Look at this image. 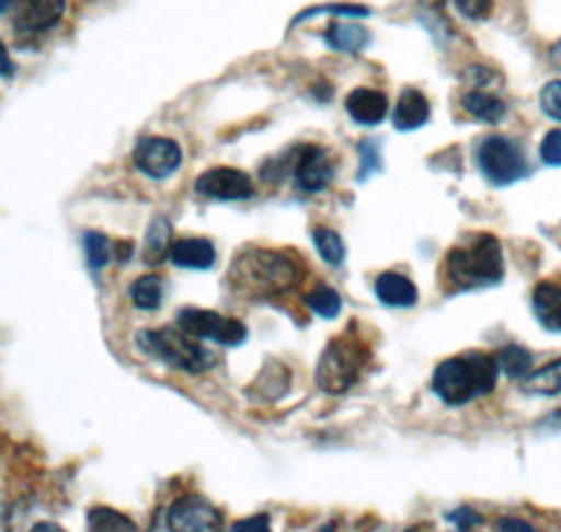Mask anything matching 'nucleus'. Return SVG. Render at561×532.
<instances>
[{
    "instance_id": "1",
    "label": "nucleus",
    "mask_w": 561,
    "mask_h": 532,
    "mask_svg": "<svg viewBox=\"0 0 561 532\" xmlns=\"http://www.w3.org/2000/svg\"><path fill=\"white\" fill-rule=\"evenodd\" d=\"M304 266L280 250L248 247L230 264V286L250 300H270L293 292Z\"/></svg>"
},
{
    "instance_id": "2",
    "label": "nucleus",
    "mask_w": 561,
    "mask_h": 532,
    "mask_svg": "<svg viewBox=\"0 0 561 532\" xmlns=\"http://www.w3.org/2000/svg\"><path fill=\"white\" fill-rule=\"evenodd\" d=\"M497 359L485 354L455 356L440 361L433 373V393L444 404L463 406L474 398H483L497 384Z\"/></svg>"
},
{
    "instance_id": "3",
    "label": "nucleus",
    "mask_w": 561,
    "mask_h": 532,
    "mask_svg": "<svg viewBox=\"0 0 561 532\" xmlns=\"http://www.w3.org/2000/svg\"><path fill=\"white\" fill-rule=\"evenodd\" d=\"M503 273V247L494 235H480L472 247L449 250L447 261H444V280L449 289H458V292H472V289L500 284Z\"/></svg>"
},
{
    "instance_id": "4",
    "label": "nucleus",
    "mask_w": 561,
    "mask_h": 532,
    "mask_svg": "<svg viewBox=\"0 0 561 532\" xmlns=\"http://www.w3.org/2000/svg\"><path fill=\"white\" fill-rule=\"evenodd\" d=\"M138 348L152 359L163 361L169 368L185 370V373H205L214 368V354L197 343V336L180 328L140 331Z\"/></svg>"
},
{
    "instance_id": "5",
    "label": "nucleus",
    "mask_w": 561,
    "mask_h": 532,
    "mask_svg": "<svg viewBox=\"0 0 561 532\" xmlns=\"http://www.w3.org/2000/svg\"><path fill=\"white\" fill-rule=\"evenodd\" d=\"M368 350L354 336H334L320 354L314 381L323 393L340 395L363 379Z\"/></svg>"
},
{
    "instance_id": "6",
    "label": "nucleus",
    "mask_w": 561,
    "mask_h": 532,
    "mask_svg": "<svg viewBox=\"0 0 561 532\" xmlns=\"http://www.w3.org/2000/svg\"><path fill=\"white\" fill-rule=\"evenodd\" d=\"M478 165L491 185L519 183V180L530 174L525 149L514 138H503V135H491V138L480 143Z\"/></svg>"
},
{
    "instance_id": "7",
    "label": "nucleus",
    "mask_w": 561,
    "mask_h": 532,
    "mask_svg": "<svg viewBox=\"0 0 561 532\" xmlns=\"http://www.w3.org/2000/svg\"><path fill=\"white\" fill-rule=\"evenodd\" d=\"M178 328L185 334L197 336V339H214L219 345H242L248 339V328L239 320L222 317L217 311L203 309H183L178 314Z\"/></svg>"
},
{
    "instance_id": "8",
    "label": "nucleus",
    "mask_w": 561,
    "mask_h": 532,
    "mask_svg": "<svg viewBox=\"0 0 561 532\" xmlns=\"http://www.w3.org/2000/svg\"><path fill=\"white\" fill-rule=\"evenodd\" d=\"M65 14V0H12L9 20L18 34H43L54 28Z\"/></svg>"
},
{
    "instance_id": "9",
    "label": "nucleus",
    "mask_w": 561,
    "mask_h": 532,
    "mask_svg": "<svg viewBox=\"0 0 561 532\" xmlns=\"http://www.w3.org/2000/svg\"><path fill=\"white\" fill-rule=\"evenodd\" d=\"M169 527L174 532H214V530H222V516L208 499L203 496L192 494V496H183V499L174 501L169 507Z\"/></svg>"
},
{
    "instance_id": "10",
    "label": "nucleus",
    "mask_w": 561,
    "mask_h": 532,
    "mask_svg": "<svg viewBox=\"0 0 561 532\" xmlns=\"http://www.w3.org/2000/svg\"><path fill=\"white\" fill-rule=\"evenodd\" d=\"M133 160L138 172H144L152 180H163L178 172L183 152H180V147L172 138H144L135 147Z\"/></svg>"
},
{
    "instance_id": "11",
    "label": "nucleus",
    "mask_w": 561,
    "mask_h": 532,
    "mask_svg": "<svg viewBox=\"0 0 561 532\" xmlns=\"http://www.w3.org/2000/svg\"><path fill=\"white\" fill-rule=\"evenodd\" d=\"M194 188L199 197L219 199V203H239V199L253 197V183L239 169H210V172L199 174Z\"/></svg>"
},
{
    "instance_id": "12",
    "label": "nucleus",
    "mask_w": 561,
    "mask_h": 532,
    "mask_svg": "<svg viewBox=\"0 0 561 532\" xmlns=\"http://www.w3.org/2000/svg\"><path fill=\"white\" fill-rule=\"evenodd\" d=\"M334 180V163L329 152L320 147H304L298 152V163H295V185L307 194H320L332 185Z\"/></svg>"
},
{
    "instance_id": "13",
    "label": "nucleus",
    "mask_w": 561,
    "mask_h": 532,
    "mask_svg": "<svg viewBox=\"0 0 561 532\" xmlns=\"http://www.w3.org/2000/svg\"><path fill=\"white\" fill-rule=\"evenodd\" d=\"M345 109L363 127H377L388 115V95L379 93V90L359 88L345 99Z\"/></svg>"
},
{
    "instance_id": "14",
    "label": "nucleus",
    "mask_w": 561,
    "mask_h": 532,
    "mask_svg": "<svg viewBox=\"0 0 561 532\" xmlns=\"http://www.w3.org/2000/svg\"><path fill=\"white\" fill-rule=\"evenodd\" d=\"M430 120V102L427 95L419 90H404L399 104L393 109V127L399 132H413V129L424 127Z\"/></svg>"
},
{
    "instance_id": "15",
    "label": "nucleus",
    "mask_w": 561,
    "mask_h": 532,
    "mask_svg": "<svg viewBox=\"0 0 561 532\" xmlns=\"http://www.w3.org/2000/svg\"><path fill=\"white\" fill-rule=\"evenodd\" d=\"M169 258L183 269H208L217 261V250L208 239H180L169 250Z\"/></svg>"
},
{
    "instance_id": "16",
    "label": "nucleus",
    "mask_w": 561,
    "mask_h": 532,
    "mask_svg": "<svg viewBox=\"0 0 561 532\" xmlns=\"http://www.w3.org/2000/svg\"><path fill=\"white\" fill-rule=\"evenodd\" d=\"M377 298L379 303L393 305V309H408V305H415V300H419V289H415V284L408 275L385 273L377 278Z\"/></svg>"
},
{
    "instance_id": "17",
    "label": "nucleus",
    "mask_w": 561,
    "mask_h": 532,
    "mask_svg": "<svg viewBox=\"0 0 561 532\" xmlns=\"http://www.w3.org/2000/svg\"><path fill=\"white\" fill-rule=\"evenodd\" d=\"M534 314L548 331H561V284L536 286Z\"/></svg>"
},
{
    "instance_id": "18",
    "label": "nucleus",
    "mask_w": 561,
    "mask_h": 532,
    "mask_svg": "<svg viewBox=\"0 0 561 532\" xmlns=\"http://www.w3.org/2000/svg\"><path fill=\"white\" fill-rule=\"evenodd\" d=\"M463 109L469 115H474L478 120H485V124H500L505 118V102L497 99V95L485 93V90L474 88L463 95Z\"/></svg>"
},
{
    "instance_id": "19",
    "label": "nucleus",
    "mask_w": 561,
    "mask_h": 532,
    "mask_svg": "<svg viewBox=\"0 0 561 532\" xmlns=\"http://www.w3.org/2000/svg\"><path fill=\"white\" fill-rule=\"evenodd\" d=\"M368 39H370L368 28L359 26V23H348V20L334 23V26L325 32V43L332 45L334 51H345V54L363 51L365 45H368Z\"/></svg>"
},
{
    "instance_id": "20",
    "label": "nucleus",
    "mask_w": 561,
    "mask_h": 532,
    "mask_svg": "<svg viewBox=\"0 0 561 532\" xmlns=\"http://www.w3.org/2000/svg\"><path fill=\"white\" fill-rule=\"evenodd\" d=\"M523 390L530 395H559L561 393V359L550 361L542 370L523 379Z\"/></svg>"
},
{
    "instance_id": "21",
    "label": "nucleus",
    "mask_w": 561,
    "mask_h": 532,
    "mask_svg": "<svg viewBox=\"0 0 561 532\" xmlns=\"http://www.w3.org/2000/svg\"><path fill=\"white\" fill-rule=\"evenodd\" d=\"M169 239H172V228H169L167 219H160L158 216L147 233V244H144V261H147L149 266L160 264V261L167 258L169 250H172Z\"/></svg>"
},
{
    "instance_id": "22",
    "label": "nucleus",
    "mask_w": 561,
    "mask_h": 532,
    "mask_svg": "<svg viewBox=\"0 0 561 532\" xmlns=\"http://www.w3.org/2000/svg\"><path fill=\"white\" fill-rule=\"evenodd\" d=\"M129 300H133L138 309L154 311L163 300V280L158 275H140L133 286H129Z\"/></svg>"
},
{
    "instance_id": "23",
    "label": "nucleus",
    "mask_w": 561,
    "mask_h": 532,
    "mask_svg": "<svg viewBox=\"0 0 561 532\" xmlns=\"http://www.w3.org/2000/svg\"><path fill=\"white\" fill-rule=\"evenodd\" d=\"M497 368L508 379H525L530 373V368H534V356H530V350L519 348V345H508V348L500 350Z\"/></svg>"
},
{
    "instance_id": "24",
    "label": "nucleus",
    "mask_w": 561,
    "mask_h": 532,
    "mask_svg": "<svg viewBox=\"0 0 561 532\" xmlns=\"http://www.w3.org/2000/svg\"><path fill=\"white\" fill-rule=\"evenodd\" d=\"M312 239H314V247H318L320 258H323L325 264H332V266L343 264V258H345V244H343V239H340L337 230H332V228H318V230H314V233H312Z\"/></svg>"
},
{
    "instance_id": "25",
    "label": "nucleus",
    "mask_w": 561,
    "mask_h": 532,
    "mask_svg": "<svg viewBox=\"0 0 561 532\" xmlns=\"http://www.w3.org/2000/svg\"><path fill=\"white\" fill-rule=\"evenodd\" d=\"M88 527L99 532H135V524L127 519V516L115 513L110 507H96L88 513Z\"/></svg>"
},
{
    "instance_id": "26",
    "label": "nucleus",
    "mask_w": 561,
    "mask_h": 532,
    "mask_svg": "<svg viewBox=\"0 0 561 532\" xmlns=\"http://www.w3.org/2000/svg\"><path fill=\"white\" fill-rule=\"evenodd\" d=\"M307 305L318 314V317L332 320L337 317L340 309H343V300H340V294L334 292L332 286H318L314 292L307 294Z\"/></svg>"
},
{
    "instance_id": "27",
    "label": "nucleus",
    "mask_w": 561,
    "mask_h": 532,
    "mask_svg": "<svg viewBox=\"0 0 561 532\" xmlns=\"http://www.w3.org/2000/svg\"><path fill=\"white\" fill-rule=\"evenodd\" d=\"M84 253H88V264L93 273L104 269L113 261V241L104 233H88L84 235Z\"/></svg>"
},
{
    "instance_id": "28",
    "label": "nucleus",
    "mask_w": 561,
    "mask_h": 532,
    "mask_svg": "<svg viewBox=\"0 0 561 532\" xmlns=\"http://www.w3.org/2000/svg\"><path fill=\"white\" fill-rule=\"evenodd\" d=\"M382 172V152H379V140H363L359 143V174L357 180H368L370 174Z\"/></svg>"
},
{
    "instance_id": "29",
    "label": "nucleus",
    "mask_w": 561,
    "mask_h": 532,
    "mask_svg": "<svg viewBox=\"0 0 561 532\" xmlns=\"http://www.w3.org/2000/svg\"><path fill=\"white\" fill-rule=\"evenodd\" d=\"M539 102H542V109L548 118L561 120V82H548L542 88V95H539Z\"/></svg>"
},
{
    "instance_id": "30",
    "label": "nucleus",
    "mask_w": 561,
    "mask_h": 532,
    "mask_svg": "<svg viewBox=\"0 0 561 532\" xmlns=\"http://www.w3.org/2000/svg\"><path fill=\"white\" fill-rule=\"evenodd\" d=\"M539 154H542V160L548 165H561V129H553V132L545 135Z\"/></svg>"
},
{
    "instance_id": "31",
    "label": "nucleus",
    "mask_w": 561,
    "mask_h": 532,
    "mask_svg": "<svg viewBox=\"0 0 561 532\" xmlns=\"http://www.w3.org/2000/svg\"><path fill=\"white\" fill-rule=\"evenodd\" d=\"M455 7L463 18L469 20H483L489 18L491 7H494V0H455Z\"/></svg>"
},
{
    "instance_id": "32",
    "label": "nucleus",
    "mask_w": 561,
    "mask_h": 532,
    "mask_svg": "<svg viewBox=\"0 0 561 532\" xmlns=\"http://www.w3.org/2000/svg\"><path fill=\"white\" fill-rule=\"evenodd\" d=\"M449 521H453V524H458L460 530H469V527L480 524V516L474 513L472 507H458L455 513H449Z\"/></svg>"
},
{
    "instance_id": "33",
    "label": "nucleus",
    "mask_w": 561,
    "mask_h": 532,
    "mask_svg": "<svg viewBox=\"0 0 561 532\" xmlns=\"http://www.w3.org/2000/svg\"><path fill=\"white\" fill-rule=\"evenodd\" d=\"M233 530H237V532H244V530H259V532H267V530H270V519H267V516H255V519H248V521H237V524H233Z\"/></svg>"
},
{
    "instance_id": "34",
    "label": "nucleus",
    "mask_w": 561,
    "mask_h": 532,
    "mask_svg": "<svg viewBox=\"0 0 561 532\" xmlns=\"http://www.w3.org/2000/svg\"><path fill=\"white\" fill-rule=\"evenodd\" d=\"M0 77H14V62L12 57H9L7 45H3V39H0Z\"/></svg>"
},
{
    "instance_id": "35",
    "label": "nucleus",
    "mask_w": 561,
    "mask_h": 532,
    "mask_svg": "<svg viewBox=\"0 0 561 532\" xmlns=\"http://www.w3.org/2000/svg\"><path fill=\"white\" fill-rule=\"evenodd\" d=\"M497 530H534V527L528 524V521H519V519H503L497 521Z\"/></svg>"
},
{
    "instance_id": "36",
    "label": "nucleus",
    "mask_w": 561,
    "mask_h": 532,
    "mask_svg": "<svg viewBox=\"0 0 561 532\" xmlns=\"http://www.w3.org/2000/svg\"><path fill=\"white\" fill-rule=\"evenodd\" d=\"M550 62L561 70V39L553 45V48H550Z\"/></svg>"
},
{
    "instance_id": "37",
    "label": "nucleus",
    "mask_w": 561,
    "mask_h": 532,
    "mask_svg": "<svg viewBox=\"0 0 561 532\" xmlns=\"http://www.w3.org/2000/svg\"><path fill=\"white\" fill-rule=\"evenodd\" d=\"M539 426H553V429H561V413L550 415V418H545Z\"/></svg>"
},
{
    "instance_id": "38",
    "label": "nucleus",
    "mask_w": 561,
    "mask_h": 532,
    "mask_svg": "<svg viewBox=\"0 0 561 532\" xmlns=\"http://www.w3.org/2000/svg\"><path fill=\"white\" fill-rule=\"evenodd\" d=\"M34 530H59V527L57 524H37Z\"/></svg>"
},
{
    "instance_id": "39",
    "label": "nucleus",
    "mask_w": 561,
    "mask_h": 532,
    "mask_svg": "<svg viewBox=\"0 0 561 532\" xmlns=\"http://www.w3.org/2000/svg\"><path fill=\"white\" fill-rule=\"evenodd\" d=\"M9 3H12V0H0V9H9Z\"/></svg>"
}]
</instances>
